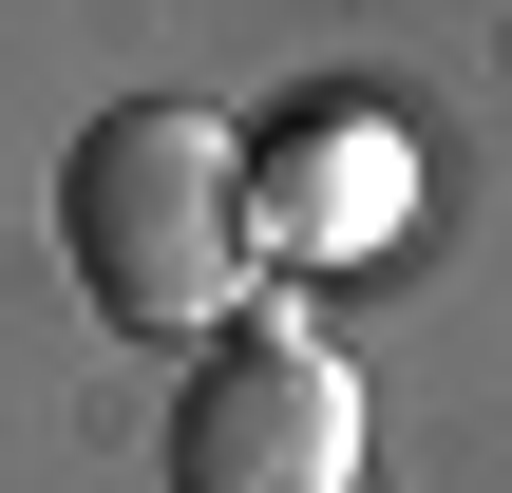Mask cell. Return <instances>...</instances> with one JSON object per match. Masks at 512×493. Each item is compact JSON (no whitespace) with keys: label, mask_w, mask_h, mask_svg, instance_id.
Segmentation results:
<instances>
[{"label":"cell","mask_w":512,"mask_h":493,"mask_svg":"<svg viewBox=\"0 0 512 493\" xmlns=\"http://www.w3.org/2000/svg\"><path fill=\"white\" fill-rule=\"evenodd\" d=\"M57 247H76V304L114 342H228V304L266 266V190L190 95H114L57 152Z\"/></svg>","instance_id":"1"},{"label":"cell","mask_w":512,"mask_h":493,"mask_svg":"<svg viewBox=\"0 0 512 493\" xmlns=\"http://www.w3.org/2000/svg\"><path fill=\"white\" fill-rule=\"evenodd\" d=\"M171 493H361V361L323 323H228L171 380Z\"/></svg>","instance_id":"2"}]
</instances>
